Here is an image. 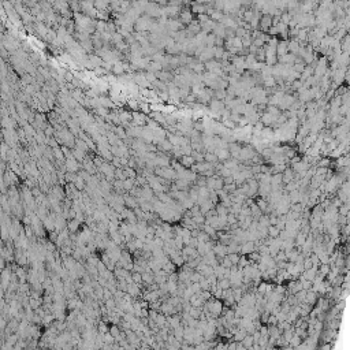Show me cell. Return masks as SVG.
Segmentation results:
<instances>
[{
  "instance_id": "10",
  "label": "cell",
  "mask_w": 350,
  "mask_h": 350,
  "mask_svg": "<svg viewBox=\"0 0 350 350\" xmlns=\"http://www.w3.org/2000/svg\"><path fill=\"white\" fill-rule=\"evenodd\" d=\"M131 276H133V281H134V283H141L142 282V272L131 271Z\"/></svg>"
},
{
  "instance_id": "16",
  "label": "cell",
  "mask_w": 350,
  "mask_h": 350,
  "mask_svg": "<svg viewBox=\"0 0 350 350\" xmlns=\"http://www.w3.org/2000/svg\"><path fill=\"white\" fill-rule=\"evenodd\" d=\"M278 233H279V231H278V228H276V227H269V234H271V235H278Z\"/></svg>"
},
{
  "instance_id": "3",
  "label": "cell",
  "mask_w": 350,
  "mask_h": 350,
  "mask_svg": "<svg viewBox=\"0 0 350 350\" xmlns=\"http://www.w3.org/2000/svg\"><path fill=\"white\" fill-rule=\"evenodd\" d=\"M79 224H81V222H79L77 218H75V219H69V220H67V227H69L70 233H77L78 228H79Z\"/></svg>"
},
{
  "instance_id": "13",
  "label": "cell",
  "mask_w": 350,
  "mask_h": 350,
  "mask_svg": "<svg viewBox=\"0 0 350 350\" xmlns=\"http://www.w3.org/2000/svg\"><path fill=\"white\" fill-rule=\"evenodd\" d=\"M269 25H271V18H269V17H264L261 19V26L263 27H268Z\"/></svg>"
},
{
  "instance_id": "2",
  "label": "cell",
  "mask_w": 350,
  "mask_h": 350,
  "mask_svg": "<svg viewBox=\"0 0 350 350\" xmlns=\"http://www.w3.org/2000/svg\"><path fill=\"white\" fill-rule=\"evenodd\" d=\"M175 185H177L178 190H183V192H187V190H189L190 181L183 179V178H178V179L175 181Z\"/></svg>"
},
{
  "instance_id": "7",
  "label": "cell",
  "mask_w": 350,
  "mask_h": 350,
  "mask_svg": "<svg viewBox=\"0 0 350 350\" xmlns=\"http://www.w3.org/2000/svg\"><path fill=\"white\" fill-rule=\"evenodd\" d=\"M97 330H98V332H101V334L108 332V331H110V328H108V326H107V321H104V320H100V321H98Z\"/></svg>"
},
{
  "instance_id": "5",
  "label": "cell",
  "mask_w": 350,
  "mask_h": 350,
  "mask_svg": "<svg viewBox=\"0 0 350 350\" xmlns=\"http://www.w3.org/2000/svg\"><path fill=\"white\" fill-rule=\"evenodd\" d=\"M112 71L115 75H122L125 73V66H123L122 62H116L114 63V67H112Z\"/></svg>"
},
{
  "instance_id": "4",
  "label": "cell",
  "mask_w": 350,
  "mask_h": 350,
  "mask_svg": "<svg viewBox=\"0 0 350 350\" xmlns=\"http://www.w3.org/2000/svg\"><path fill=\"white\" fill-rule=\"evenodd\" d=\"M179 21L182 22V23H192V14H190L189 11H181L179 14Z\"/></svg>"
},
{
  "instance_id": "14",
  "label": "cell",
  "mask_w": 350,
  "mask_h": 350,
  "mask_svg": "<svg viewBox=\"0 0 350 350\" xmlns=\"http://www.w3.org/2000/svg\"><path fill=\"white\" fill-rule=\"evenodd\" d=\"M228 257H230V260H231V263H233V264H237L238 261H241L240 256L235 254V253H230V256H228Z\"/></svg>"
},
{
  "instance_id": "17",
  "label": "cell",
  "mask_w": 350,
  "mask_h": 350,
  "mask_svg": "<svg viewBox=\"0 0 350 350\" xmlns=\"http://www.w3.org/2000/svg\"><path fill=\"white\" fill-rule=\"evenodd\" d=\"M205 159H206V160H209V161H212V160H216V157H215V156H214V155H209V153H208V155H205Z\"/></svg>"
},
{
  "instance_id": "8",
  "label": "cell",
  "mask_w": 350,
  "mask_h": 350,
  "mask_svg": "<svg viewBox=\"0 0 350 350\" xmlns=\"http://www.w3.org/2000/svg\"><path fill=\"white\" fill-rule=\"evenodd\" d=\"M134 186H135V179L126 178V179H125V190H126V192H130V190H131Z\"/></svg>"
},
{
  "instance_id": "12",
  "label": "cell",
  "mask_w": 350,
  "mask_h": 350,
  "mask_svg": "<svg viewBox=\"0 0 350 350\" xmlns=\"http://www.w3.org/2000/svg\"><path fill=\"white\" fill-rule=\"evenodd\" d=\"M103 298H104V301L110 300V298H114V293L111 291L108 287H104V295H103Z\"/></svg>"
},
{
  "instance_id": "15",
  "label": "cell",
  "mask_w": 350,
  "mask_h": 350,
  "mask_svg": "<svg viewBox=\"0 0 350 350\" xmlns=\"http://www.w3.org/2000/svg\"><path fill=\"white\" fill-rule=\"evenodd\" d=\"M168 4L170 6H179L182 4V0H168Z\"/></svg>"
},
{
  "instance_id": "6",
  "label": "cell",
  "mask_w": 350,
  "mask_h": 350,
  "mask_svg": "<svg viewBox=\"0 0 350 350\" xmlns=\"http://www.w3.org/2000/svg\"><path fill=\"white\" fill-rule=\"evenodd\" d=\"M110 332L112 334L115 338H118V336L120 335V332H122V328H120V326L119 324H111V327H110Z\"/></svg>"
},
{
  "instance_id": "11",
  "label": "cell",
  "mask_w": 350,
  "mask_h": 350,
  "mask_svg": "<svg viewBox=\"0 0 350 350\" xmlns=\"http://www.w3.org/2000/svg\"><path fill=\"white\" fill-rule=\"evenodd\" d=\"M167 279H168V276L167 275H157V273H155V282L156 283H164V282H167Z\"/></svg>"
},
{
  "instance_id": "9",
  "label": "cell",
  "mask_w": 350,
  "mask_h": 350,
  "mask_svg": "<svg viewBox=\"0 0 350 350\" xmlns=\"http://www.w3.org/2000/svg\"><path fill=\"white\" fill-rule=\"evenodd\" d=\"M115 178L116 179H122V181L126 179V175H125L123 168H115Z\"/></svg>"
},
{
  "instance_id": "1",
  "label": "cell",
  "mask_w": 350,
  "mask_h": 350,
  "mask_svg": "<svg viewBox=\"0 0 350 350\" xmlns=\"http://www.w3.org/2000/svg\"><path fill=\"white\" fill-rule=\"evenodd\" d=\"M181 164L183 165V167H186V168H190L192 167L193 164H194V157H193L192 155H182V157H181Z\"/></svg>"
}]
</instances>
